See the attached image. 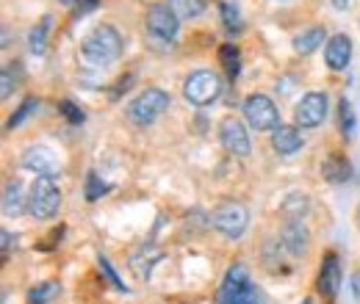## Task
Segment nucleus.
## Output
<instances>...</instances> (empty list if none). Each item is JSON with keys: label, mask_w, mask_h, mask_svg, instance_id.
Wrapping results in <instances>:
<instances>
[{"label": "nucleus", "mask_w": 360, "mask_h": 304, "mask_svg": "<svg viewBox=\"0 0 360 304\" xmlns=\"http://www.w3.org/2000/svg\"><path fill=\"white\" fill-rule=\"evenodd\" d=\"M122 55V37L114 25H97L78 50V61L86 70H105Z\"/></svg>", "instance_id": "nucleus-1"}, {"label": "nucleus", "mask_w": 360, "mask_h": 304, "mask_svg": "<svg viewBox=\"0 0 360 304\" xmlns=\"http://www.w3.org/2000/svg\"><path fill=\"white\" fill-rule=\"evenodd\" d=\"M217 304H266V299L258 293V288L250 282V274L241 263L230 265L217 291Z\"/></svg>", "instance_id": "nucleus-2"}, {"label": "nucleus", "mask_w": 360, "mask_h": 304, "mask_svg": "<svg viewBox=\"0 0 360 304\" xmlns=\"http://www.w3.org/2000/svg\"><path fill=\"white\" fill-rule=\"evenodd\" d=\"M144 31L153 42H161L164 47H172L180 31V17L172 11L169 3H153L144 17Z\"/></svg>", "instance_id": "nucleus-3"}, {"label": "nucleus", "mask_w": 360, "mask_h": 304, "mask_svg": "<svg viewBox=\"0 0 360 304\" xmlns=\"http://www.w3.org/2000/svg\"><path fill=\"white\" fill-rule=\"evenodd\" d=\"M169 108V94L164 88H144L141 94H136L134 100L128 103L125 114L134 125H153L164 111Z\"/></svg>", "instance_id": "nucleus-4"}, {"label": "nucleus", "mask_w": 360, "mask_h": 304, "mask_svg": "<svg viewBox=\"0 0 360 304\" xmlns=\"http://www.w3.org/2000/svg\"><path fill=\"white\" fill-rule=\"evenodd\" d=\"M28 213L34 218H53L61 208V188L53 177H37L28 194Z\"/></svg>", "instance_id": "nucleus-5"}, {"label": "nucleus", "mask_w": 360, "mask_h": 304, "mask_svg": "<svg viewBox=\"0 0 360 304\" xmlns=\"http://www.w3.org/2000/svg\"><path fill=\"white\" fill-rule=\"evenodd\" d=\"M219 94H222V81L214 72H208V70L191 72L186 78V84H183V97L191 105H211Z\"/></svg>", "instance_id": "nucleus-6"}, {"label": "nucleus", "mask_w": 360, "mask_h": 304, "mask_svg": "<svg viewBox=\"0 0 360 304\" xmlns=\"http://www.w3.org/2000/svg\"><path fill=\"white\" fill-rule=\"evenodd\" d=\"M211 224L217 232H222L225 238H241L247 224H250V211L241 202H222L214 213H211Z\"/></svg>", "instance_id": "nucleus-7"}, {"label": "nucleus", "mask_w": 360, "mask_h": 304, "mask_svg": "<svg viewBox=\"0 0 360 304\" xmlns=\"http://www.w3.org/2000/svg\"><path fill=\"white\" fill-rule=\"evenodd\" d=\"M244 117L252 131H274L280 125V111L266 94H250L244 100Z\"/></svg>", "instance_id": "nucleus-8"}, {"label": "nucleus", "mask_w": 360, "mask_h": 304, "mask_svg": "<svg viewBox=\"0 0 360 304\" xmlns=\"http://www.w3.org/2000/svg\"><path fill=\"white\" fill-rule=\"evenodd\" d=\"M219 141H222V147H225L227 152L236 155V158H247L250 150H252L250 136H247L244 125H241L236 117H225V119L219 122Z\"/></svg>", "instance_id": "nucleus-9"}, {"label": "nucleus", "mask_w": 360, "mask_h": 304, "mask_svg": "<svg viewBox=\"0 0 360 304\" xmlns=\"http://www.w3.org/2000/svg\"><path fill=\"white\" fill-rule=\"evenodd\" d=\"M294 117H297V125H300V128H319V125L324 122V117H327V94H321V91H308V94L297 103Z\"/></svg>", "instance_id": "nucleus-10"}, {"label": "nucleus", "mask_w": 360, "mask_h": 304, "mask_svg": "<svg viewBox=\"0 0 360 304\" xmlns=\"http://www.w3.org/2000/svg\"><path fill=\"white\" fill-rule=\"evenodd\" d=\"M20 164L28 172H37V177H56L61 172V164L56 158V152L50 147H28L20 158Z\"/></svg>", "instance_id": "nucleus-11"}, {"label": "nucleus", "mask_w": 360, "mask_h": 304, "mask_svg": "<svg viewBox=\"0 0 360 304\" xmlns=\"http://www.w3.org/2000/svg\"><path fill=\"white\" fill-rule=\"evenodd\" d=\"M308 241H311V235H308V227L302 224V218H288L285 227H283V232H280V246L288 255L300 258V255H305Z\"/></svg>", "instance_id": "nucleus-12"}, {"label": "nucleus", "mask_w": 360, "mask_h": 304, "mask_svg": "<svg viewBox=\"0 0 360 304\" xmlns=\"http://www.w3.org/2000/svg\"><path fill=\"white\" fill-rule=\"evenodd\" d=\"M349 58H352V39H349L347 34H335V37L327 42V47H324V61H327V67H330L333 72H341V70H347Z\"/></svg>", "instance_id": "nucleus-13"}, {"label": "nucleus", "mask_w": 360, "mask_h": 304, "mask_svg": "<svg viewBox=\"0 0 360 304\" xmlns=\"http://www.w3.org/2000/svg\"><path fill=\"white\" fill-rule=\"evenodd\" d=\"M338 285H341V263H338V258L330 252V255H324V260H321V271H319V293H321L324 299H333V296L338 293Z\"/></svg>", "instance_id": "nucleus-14"}, {"label": "nucleus", "mask_w": 360, "mask_h": 304, "mask_svg": "<svg viewBox=\"0 0 360 304\" xmlns=\"http://www.w3.org/2000/svg\"><path fill=\"white\" fill-rule=\"evenodd\" d=\"M161 249L155 246V244H141L139 249L131 252V268H134V274L144 282V279H150V271H153V265L161 260Z\"/></svg>", "instance_id": "nucleus-15"}, {"label": "nucleus", "mask_w": 360, "mask_h": 304, "mask_svg": "<svg viewBox=\"0 0 360 304\" xmlns=\"http://www.w3.org/2000/svg\"><path fill=\"white\" fill-rule=\"evenodd\" d=\"M271 147H274L277 155H294V152L302 150V136L291 125H277L271 131Z\"/></svg>", "instance_id": "nucleus-16"}, {"label": "nucleus", "mask_w": 360, "mask_h": 304, "mask_svg": "<svg viewBox=\"0 0 360 304\" xmlns=\"http://www.w3.org/2000/svg\"><path fill=\"white\" fill-rule=\"evenodd\" d=\"M321 177L330 180V183H347L352 177V166L344 155H330L324 164H321Z\"/></svg>", "instance_id": "nucleus-17"}, {"label": "nucleus", "mask_w": 360, "mask_h": 304, "mask_svg": "<svg viewBox=\"0 0 360 304\" xmlns=\"http://www.w3.org/2000/svg\"><path fill=\"white\" fill-rule=\"evenodd\" d=\"M22 199H28V197H22V185L17 180H8L6 183V191H3V216L8 218L20 216L22 213Z\"/></svg>", "instance_id": "nucleus-18"}, {"label": "nucleus", "mask_w": 360, "mask_h": 304, "mask_svg": "<svg viewBox=\"0 0 360 304\" xmlns=\"http://www.w3.org/2000/svg\"><path fill=\"white\" fill-rule=\"evenodd\" d=\"M338 125H341V136H344L347 141L355 138L358 117H355V108H352V103H349L347 97H341V103H338Z\"/></svg>", "instance_id": "nucleus-19"}, {"label": "nucleus", "mask_w": 360, "mask_h": 304, "mask_svg": "<svg viewBox=\"0 0 360 304\" xmlns=\"http://www.w3.org/2000/svg\"><path fill=\"white\" fill-rule=\"evenodd\" d=\"M324 39H327L324 28H308V31H302V34L294 39V50H297L300 55H308V53H314Z\"/></svg>", "instance_id": "nucleus-20"}, {"label": "nucleus", "mask_w": 360, "mask_h": 304, "mask_svg": "<svg viewBox=\"0 0 360 304\" xmlns=\"http://www.w3.org/2000/svg\"><path fill=\"white\" fill-rule=\"evenodd\" d=\"M47 31H50V17H42V20L31 28V34H28V50H31L34 55H42V53H45Z\"/></svg>", "instance_id": "nucleus-21"}, {"label": "nucleus", "mask_w": 360, "mask_h": 304, "mask_svg": "<svg viewBox=\"0 0 360 304\" xmlns=\"http://www.w3.org/2000/svg\"><path fill=\"white\" fill-rule=\"evenodd\" d=\"M169 6H172V11L180 17V22H183V20L200 17L202 8H205V0H169Z\"/></svg>", "instance_id": "nucleus-22"}, {"label": "nucleus", "mask_w": 360, "mask_h": 304, "mask_svg": "<svg viewBox=\"0 0 360 304\" xmlns=\"http://www.w3.org/2000/svg\"><path fill=\"white\" fill-rule=\"evenodd\" d=\"M280 211H283L288 218H302L305 216V211H308V197H305V194H291V197L283 202Z\"/></svg>", "instance_id": "nucleus-23"}, {"label": "nucleus", "mask_w": 360, "mask_h": 304, "mask_svg": "<svg viewBox=\"0 0 360 304\" xmlns=\"http://www.w3.org/2000/svg\"><path fill=\"white\" fill-rule=\"evenodd\" d=\"M56 293H58V285L56 282H42V285H37V288L28 291V304H47Z\"/></svg>", "instance_id": "nucleus-24"}, {"label": "nucleus", "mask_w": 360, "mask_h": 304, "mask_svg": "<svg viewBox=\"0 0 360 304\" xmlns=\"http://www.w3.org/2000/svg\"><path fill=\"white\" fill-rule=\"evenodd\" d=\"M219 11H222V20H225V28L230 34H236V31H241V11H238V6H233V3H222L219 6Z\"/></svg>", "instance_id": "nucleus-25"}, {"label": "nucleus", "mask_w": 360, "mask_h": 304, "mask_svg": "<svg viewBox=\"0 0 360 304\" xmlns=\"http://www.w3.org/2000/svg\"><path fill=\"white\" fill-rule=\"evenodd\" d=\"M37 108H39V100H37V97H28V100H25V103L17 108V114L8 119V125H6V128H8V131H14V128H17V125H22V122H25V119H28V117L37 111Z\"/></svg>", "instance_id": "nucleus-26"}, {"label": "nucleus", "mask_w": 360, "mask_h": 304, "mask_svg": "<svg viewBox=\"0 0 360 304\" xmlns=\"http://www.w3.org/2000/svg\"><path fill=\"white\" fill-rule=\"evenodd\" d=\"M97 265H100V271H103V277H105V279H108V282H111V285H114L117 291H122V293H128V285H125V282L120 279V274L114 271V265H111V260H108L105 255H100V258H97Z\"/></svg>", "instance_id": "nucleus-27"}, {"label": "nucleus", "mask_w": 360, "mask_h": 304, "mask_svg": "<svg viewBox=\"0 0 360 304\" xmlns=\"http://www.w3.org/2000/svg\"><path fill=\"white\" fill-rule=\"evenodd\" d=\"M219 61L225 64L230 75H238V47L236 44H222L219 47Z\"/></svg>", "instance_id": "nucleus-28"}, {"label": "nucleus", "mask_w": 360, "mask_h": 304, "mask_svg": "<svg viewBox=\"0 0 360 304\" xmlns=\"http://www.w3.org/2000/svg\"><path fill=\"white\" fill-rule=\"evenodd\" d=\"M105 191H108V183H103V180L97 177V172L86 174V188H84V194H86V199H89V202L100 199Z\"/></svg>", "instance_id": "nucleus-29"}, {"label": "nucleus", "mask_w": 360, "mask_h": 304, "mask_svg": "<svg viewBox=\"0 0 360 304\" xmlns=\"http://www.w3.org/2000/svg\"><path fill=\"white\" fill-rule=\"evenodd\" d=\"M14 72H17V61H11V64H6L3 67V78H0V97L6 100L8 94H11V88H14Z\"/></svg>", "instance_id": "nucleus-30"}, {"label": "nucleus", "mask_w": 360, "mask_h": 304, "mask_svg": "<svg viewBox=\"0 0 360 304\" xmlns=\"http://www.w3.org/2000/svg\"><path fill=\"white\" fill-rule=\"evenodd\" d=\"M58 111H61V114H64V117H67L72 125H81V122L86 119V117H84V111H81L75 103H70V100H64V103L58 105Z\"/></svg>", "instance_id": "nucleus-31"}, {"label": "nucleus", "mask_w": 360, "mask_h": 304, "mask_svg": "<svg viewBox=\"0 0 360 304\" xmlns=\"http://www.w3.org/2000/svg\"><path fill=\"white\" fill-rule=\"evenodd\" d=\"M97 3H100V0H78V17H84V14L94 11V8H97Z\"/></svg>", "instance_id": "nucleus-32"}, {"label": "nucleus", "mask_w": 360, "mask_h": 304, "mask_svg": "<svg viewBox=\"0 0 360 304\" xmlns=\"http://www.w3.org/2000/svg\"><path fill=\"white\" fill-rule=\"evenodd\" d=\"M0 238H3V260L8 258V249H11V232L8 230H3L0 232Z\"/></svg>", "instance_id": "nucleus-33"}, {"label": "nucleus", "mask_w": 360, "mask_h": 304, "mask_svg": "<svg viewBox=\"0 0 360 304\" xmlns=\"http://www.w3.org/2000/svg\"><path fill=\"white\" fill-rule=\"evenodd\" d=\"M349 285H352V293H355V299L360 302V271H355V274H352V282H349Z\"/></svg>", "instance_id": "nucleus-34"}, {"label": "nucleus", "mask_w": 360, "mask_h": 304, "mask_svg": "<svg viewBox=\"0 0 360 304\" xmlns=\"http://www.w3.org/2000/svg\"><path fill=\"white\" fill-rule=\"evenodd\" d=\"M349 6V0H333V8H338V11H344Z\"/></svg>", "instance_id": "nucleus-35"}, {"label": "nucleus", "mask_w": 360, "mask_h": 304, "mask_svg": "<svg viewBox=\"0 0 360 304\" xmlns=\"http://www.w3.org/2000/svg\"><path fill=\"white\" fill-rule=\"evenodd\" d=\"M61 3H64V6H72V3H75V0H61Z\"/></svg>", "instance_id": "nucleus-36"}, {"label": "nucleus", "mask_w": 360, "mask_h": 304, "mask_svg": "<svg viewBox=\"0 0 360 304\" xmlns=\"http://www.w3.org/2000/svg\"><path fill=\"white\" fill-rule=\"evenodd\" d=\"M302 304H311V302H302Z\"/></svg>", "instance_id": "nucleus-37"}]
</instances>
